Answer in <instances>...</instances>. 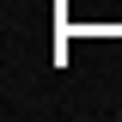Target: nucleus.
Listing matches in <instances>:
<instances>
[]
</instances>
